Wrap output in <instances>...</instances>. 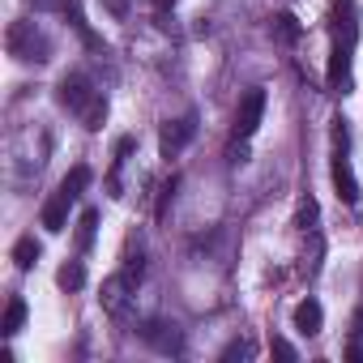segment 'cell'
Listing matches in <instances>:
<instances>
[{
	"mask_svg": "<svg viewBox=\"0 0 363 363\" xmlns=\"http://www.w3.org/2000/svg\"><path fill=\"white\" fill-rule=\"evenodd\" d=\"M39 252H43V248H39V240H35V235H22V240L13 244V265H18V269H35Z\"/></svg>",
	"mask_w": 363,
	"mask_h": 363,
	"instance_id": "4fadbf2b",
	"label": "cell"
},
{
	"mask_svg": "<svg viewBox=\"0 0 363 363\" xmlns=\"http://www.w3.org/2000/svg\"><path fill=\"white\" fill-rule=\"evenodd\" d=\"M227 162H231V167H240V162H248V145H244V137H240V141H235V145L227 150Z\"/></svg>",
	"mask_w": 363,
	"mask_h": 363,
	"instance_id": "603a6c76",
	"label": "cell"
},
{
	"mask_svg": "<svg viewBox=\"0 0 363 363\" xmlns=\"http://www.w3.org/2000/svg\"><path fill=\"white\" fill-rule=\"evenodd\" d=\"M261 116H265V90H248L235 107V137H252L261 128Z\"/></svg>",
	"mask_w": 363,
	"mask_h": 363,
	"instance_id": "277c9868",
	"label": "cell"
},
{
	"mask_svg": "<svg viewBox=\"0 0 363 363\" xmlns=\"http://www.w3.org/2000/svg\"><path fill=\"white\" fill-rule=\"evenodd\" d=\"M99 299H103V312H107L111 320H128V316H133V282H128L124 274H111V278L103 282Z\"/></svg>",
	"mask_w": 363,
	"mask_h": 363,
	"instance_id": "7a4b0ae2",
	"label": "cell"
},
{
	"mask_svg": "<svg viewBox=\"0 0 363 363\" xmlns=\"http://www.w3.org/2000/svg\"><path fill=\"white\" fill-rule=\"evenodd\" d=\"M94 227H99V210H82V223H77V244L82 248L94 244Z\"/></svg>",
	"mask_w": 363,
	"mask_h": 363,
	"instance_id": "d6986e66",
	"label": "cell"
},
{
	"mask_svg": "<svg viewBox=\"0 0 363 363\" xmlns=\"http://www.w3.org/2000/svg\"><path fill=\"white\" fill-rule=\"evenodd\" d=\"M269 35H274L278 43H286V48H295V43L303 39V26H299V18H295V13H278V18L269 22Z\"/></svg>",
	"mask_w": 363,
	"mask_h": 363,
	"instance_id": "30bf717a",
	"label": "cell"
},
{
	"mask_svg": "<svg viewBox=\"0 0 363 363\" xmlns=\"http://www.w3.org/2000/svg\"><path fill=\"white\" fill-rule=\"evenodd\" d=\"M77 116H82V124H86L90 133H99V128H103V120H107V103H103V94H94Z\"/></svg>",
	"mask_w": 363,
	"mask_h": 363,
	"instance_id": "9a60e30c",
	"label": "cell"
},
{
	"mask_svg": "<svg viewBox=\"0 0 363 363\" xmlns=\"http://www.w3.org/2000/svg\"><path fill=\"white\" fill-rule=\"evenodd\" d=\"M346 145H350V128H346V120L337 116V120H333V150L346 154Z\"/></svg>",
	"mask_w": 363,
	"mask_h": 363,
	"instance_id": "7402d4cb",
	"label": "cell"
},
{
	"mask_svg": "<svg viewBox=\"0 0 363 363\" xmlns=\"http://www.w3.org/2000/svg\"><path fill=\"white\" fill-rule=\"evenodd\" d=\"M316 218H320V206H316L312 197H303L299 210H295V227H299V231H316Z\"/></svg>",
	"mask_w": 363,
	"mask_h": 363,
	"instance_id": "ac0fdd59",
	"label": "cell"
},
{
	"mask_svg": "<svg viewBox=\"0 0 363 363\" xmlns=\"http://www.w3.org/2000/svg\"><path fill=\"white\" fill-rule=\"evenodd\" d=\"M103 5H107V13H116V18H124V13H128L124 0H103Z\"/></svg>",
	"mask_w": 363,
	"mask_h": 363,
	"instance_id": "d4e9b609",
	"label": "cell"
},
{
	"mask_svg": "<svg viewBox=\"0 0 363 363\" xmlns=\"http://www.w3.org/2000/svg\"><path fill=\"white\" fill-rule=\"evenodd\" d=\"M69 206H73V197H69V193H56V197L43 206V227H48L52 235L69 227Z\"/></svg>",
	"mask_w": 363,
	"mask_h": 363,
	"instance_id": "9c48e42d",
	"label": "cell"
},
{
	"mask_svg": "<svg viewBox=\"0 0 363 363\" xmlns=\"http://www.w3.org/2000/svg\"><path fill=\"white\" fill-rule=\"evenodd\" d=\"M269 350H274L278 359H295V346H291L286 337H274V342H269Z\"/></svg>",
	"mask_w": 363,
	"mask_h": 363,
	"instance_id": "cb8c5ba5",
	"label": "cell"
},
{
	"mask_svg": "<svg viewBox=\"0 0 363 363\" xmlns=\"http://www.w3.org/2000/svg\"><path fill=\"white\" fill-rule=\"evenodd\" d=\"M333 35H337V43L354 48V35H359V26H354V0H333Z\"/></svg>",
	"mask_w": 363,
	"mask_h": 363,
	"instance_id": "52a82bcc",
	"label": "cell"
},
{
	"mask_svg": "<svg viewBox=\"0 0 363 363\" xmlns=\"http://www.w3.org/2000/svg\"><path fill=\"white\" fill-rule=\"evenodd\" d=\"M26 325V299H9V308H5V325H0V333H5V337H13L18 329Z\"/></svg>",
	"mask_w": 363,
	"mask_h": 363,
	"instance_id": "5bb4252c",
	"label": "cell"
},
{
	"mask_svg": "<svg viewBox=\"0 0 363 363\" xmlns=\"http://www.w3.org/2000/svg\"><path fill=\"white\" fill-rule=\"evenodd\" d=\"M94 94H99V90L90 86V77H86V73H69V77L60 82V103H65L69 111H82Z\"/></svg>",
	"mask_w": 363,
	"mask_h": 363,
	"instance_id": "8992f818",
	"label": "cell"
},
{
	"mask_svg": "<svg viewBox=\"0 0 363 363\" xmlns=\"http://www.w3.org/2000/svg\"><path fill=\"white\" fill-rule=\"evenodd\" d=\"M56 282H60V291H82V286H86V265H82V261H69V265H60Z\"/></svg>",
	"mask_w": 363,
	"mask_h": 363,
	"instance_id": "2e32d148",
	"label": "cell"
},
{
	"mask_svg": "<svg viewBox=\"0 0 363 363\" xmlns=\"http://www.w3.org/2000/svg\"><path fill=\"white\" fill-rule=\"evenodd\" d=\"M141 274H145V261H141V252H128V257H124V278L137 286V282H141Z\"/></svg>",
	"mask_w": 363,
	"mask_h": 363,
	"instance_id": "44dd1931",
	"label": "cell"
},
{
	"mask_svg": "<svg viewBox=\"0 0 363 363\" xmlns=\"http://www.w3.org/2000/svg\"><path fill=\"white\" fill-rule=\"evenodd\" d=\"M320 325H325V312H320V303H316V299H303V303L295 308V329L312 337V333H320Z\"/></svg>",
	"mask_w": 363,
	"mask_h": 363,
	"instance_id": "7c38bea8",
	"label": "cell"
},
{
	"mask_svg": "<svg viewBox=\"0 0 363 363\" xmlns=\"http://www.w3.org/2000/svg\"><path fill=\"white\" fill-rule=\"evenodd\" d=\"M193 137H197V116L167 120V124H162V133H158V150H162V158H179Z\"/></svg>",
	"mask_w": 363,
	"mask_h": 363,
	"instance_id": "3957f363",
	"label": "cell"
},
{
	"mask_svg": "<svg viewBox=\"0 0 363 363\" xmlns=\"http://www.w3.org/2000/svg\"><path fill=\"white\" fill-rule=\"evenodd\" d=\"M9 52L18 56V60H35V65H43V60H52V43L35 30V22H13L9 26Z\"/></svg>",
	"mask_w": 363,
	"mask_h": 363,
	"instance_id": "6da1fadb",
	"label": "cell"
},
{
	"mask_svg": "<svg viewBox=\"0 0 363 363\" xmlns=\"http://www.w3.org/2000/svg\"><path fill=\"white\" fill-rule=\"evenodd\" d=\"M141 337H145L154 350H162V354H179V350H184V333H179L171 320H150V325L141 329Z\"/></svg>",
	"mask_w": 363,
	"mask_h": 363,
	"instance_id": "5b68a950",
	"label": "cell"
},
{
	"mask_svg": "<svg viewBox=\"0 0 363 363\" xmlns=\"http://www.w3.org/2000/svg\"><path fill=\"white\" fill-rule=\"evenodd\" d=\"M154 9H158V13H171V9H175V0H154Z\"/></svg>",
	"mask_w": 363,
	"mask_h": 363,
	"instance_id": "484cf974",
	"label": "cell"
},
{
	"mask_svg": "<svg viewBox=\"0 0 363 363\" xmlns=\"http://www.w3.org/2000/svg\"><path fill=\"white\" fill-rule=\"evenodd\" d=\"M86 184H90V167H73V171H69V175H65V179H60V193H69V197H73V201H77V197H82V189H86Z\"/></svg>",
	"mask_w": 363,
	"mask_h": 363,
	"instance_id": "e0dca14e",
	"label": "cell"
},
{
	"mask_svg": "<svg viewBox=\"0 0 363 363\" xmlns=\"http://www.w3.org/2000/svg\"><path fill=\"white\" fill-rule=\"evenodd\" d=\"M252 354H257V346H252L248 337H235V342L223 350V363H231V359H252Z\"/></svg>",
	"mask_w": 363,
	"mask_h": 363,
	"instance_id": "ffe728a7",
	"label": "cell"
},
{
	"mask_svg": "<svg viewBox=\"0 0 363 363\" xmlns=\"http://www.w3.org/2000/svg\"><path fill=\"white\" fill-rule=\"evenodd\" d=\"M350 77V43H337L329 56V90H342Z\"/></svg>",
	"mask_w": 363,
	"mask_h": 363,
	"instance_id": "8fae6325",
	"label": "cell"
},
{
	"mask_svg": "<svg viewBox=\"0 0 363 363\" xmlns=\"http://www.w3.org/2000/svg\"><path fill=\"white\" fill-rule=\"evenodd\" d=\"M333 189H337V197H342L346 206H354V201H359V179H354V171L346 167V158H342V154L333 158Z\"/></svg>",
	"mask_w": 363,
	"mask_h": 363,
	"instance_id": "ba28073f",
	"label": "cell"
}]
</instances>
